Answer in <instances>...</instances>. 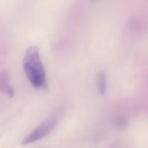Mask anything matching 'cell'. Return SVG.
<instances>
[{
  "label": "cell",
  "instance_id": "obj_3",
  "mask_svg": "<svg viewBox=\"0 0 148 148\" xmlns=\"http://www.w3.org/2000/svg\"><path fill=\"white\" fill-rule=\"evenodd\" d=\"M0 91L10 97L14 95V90L10 84V75L6 70L2 71L0 73Z\"/></svg>",
  "mask_w": 148,
  "mask_h": 148
},
{
  "label": "cell",
  "instance_id": "obj_5",
  "mask_svg": "<svg viewBox=\"0 0 148 148\" xmlns=\"http://www.w3.org/2000/svg\"><path fill=\"white\" fill-rule=\"evenodd\" d=\"M115 124L118 128H125L127 125V120L123 116H118L115 119Z\"/></svg>",
  "mask_w": 148,
  "mask_h": 148
},
{
  "label": "cell",
  "instance_id": "obj_1",
  "mask_svg": "<svg viewBox=\"0 0 148 148\" xmlns=\"http://www.w3.org/2000/svg\"><path fill=\"white\" fill-rule=\"evenodd\" d=\"M23 69L32 86L37 89L46 88V72L36 46H32L26 50L23 58Z\"/></svg>",
  "mask_w": 148,
  "mask_h": 148
},
{
  "label": "cell",
  "instance_id": "obj_4",
  "mask_svg": "<svg viewBox=\"0 0 148 148\" xmlns=\"http://www.w3.org/2000/svg\"><path fill=\"white\" fill-rule=\"evenodd\" d=\"M97 87L100 95H104L107 90V76L105 72L101 71L97 76Z\"/></svg>",
  "mask_w": 148,
  "mask_h": 148
},
{
  "label": "cell",
  "instance_id": "obj_6",
  "mask_svg": "<svg viewBox=\"0 0 148 148\" xmlns=\"http://www.w3.org/2000/svg\"><path fill=\"white\" fill-rule=\"evenodd\" d=\"M97 1H99V0H89V1H90V2H91V3L97 2Z\"/></svg>",
  "mask_w": 148,
  "mask_h": 148
},
{
  "label": "cell",
  "instance_id": "obj_2",
  "mask_svg": "<svg viewBox=\"0 0 148 148\" xmlns=\"http://www.w3.org/2000/svg\"><path fill=\"white\" fill-rule=\"evenodd\" d=\"M58 119L59 116L57 113L50 114L34 130L25 137L22 142V145H28L44 138L56 127Z\"/></svg>",
  "mask_w": 148,
  "mask_h": 148
}]
</instances>
